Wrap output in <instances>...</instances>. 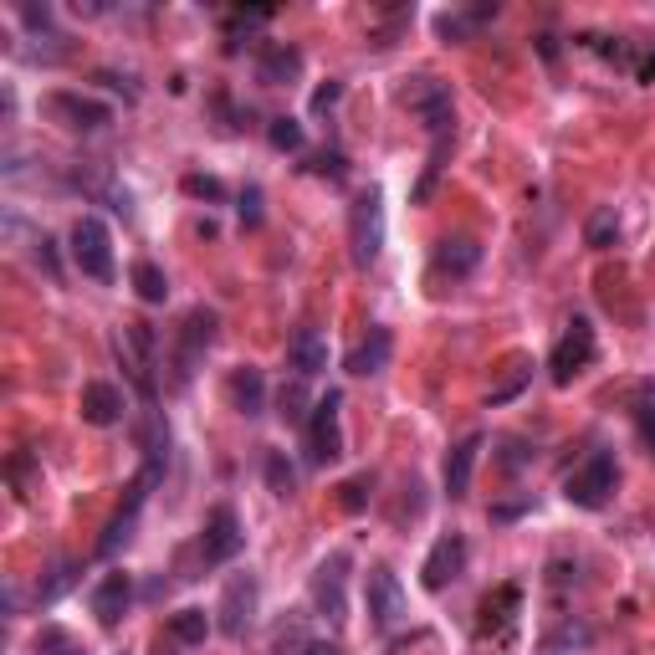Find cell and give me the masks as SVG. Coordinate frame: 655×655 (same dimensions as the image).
Here are the masks:
<instances>
[{
  "label": "cell",
  "mask_w": 655,
  "mask_h": 655,
  "mask_svg": "<svg viewBox=\"0 0 655 655\" xmlns=\"http://www.w3.org/2000/svg\"><path fill=\"white\" fill-rule=\"evenodd\" d=\"M297 72H303V52H297V47H272V52L262 57V82H267V88L293 82Z\"/></svg>",
  "instance_id": "obj_22"
},
{
  "label": "cell",
  "mask_w": 655,
  "mask_h": 655,
  "mask_svg": "<svg viewBox=\"0 0 655 655\" xmlns=\"http://www.w3.org/2000/svg\"><path fill=\"white\" fill-rule=\"evenodd\" d=\"M242 221H246V226L262 221V190H246V195H242Z\"/></svg>",
  "instance_id": "obj_40"
},
{
  "label": "cell",
  "mask_w": 655,
  "mask_h": 655,
  "mask_svg": "<svg viewBox=\"0 0 655 655\" xmlns=\"http://www.w3.org/2000/svg\"><path fill=\"white\" fill-rule=\"evenodd\" d=\"M215 334H221V318H215V308H190L185 323H180V338H174V385H190V375L205 364V354H211Z\"/></svg>",
  "instance_id": "obj_1"
},
{
  "label": "cell",
  "mask_w": 655,
  "mask_h": 655,
  "mask_svg": "<svg viewBox=\"0 0 655 655\" xmlns=\"http://www.w3.org/2000/svg\"><path fill=\"white\" fill-rule=\"evenodd\" d=\"M369 620L375 630H400L405 625V589L395 579V569H369Z\"/></svg>",
  "instance_id": "obj_13"
},
{
  "label": "cell",
  "mask_w": 655,
  "mask_h": 655,
  "mask_svg": "<svg viewBox=\"0 0 655 655\" xmlns=\"http://www.w3.org/2000/svg\"><path fill=\"white\" fill-rule=\"evenodd\" d=\"M72 262H78L82 277L93 282H108L113 277V236L98 215H82L78 226H72Z\"/></svg>",
  "instance_id": "obj_7"
},
{
  "label": "cell",
  "mask_w": 655,
  "mask_h": 655,
  "mask_svg": "<svg viewBox=\"0 0 655 655\" xmlns=\"http://www.w3.org/2000/svg\"><path fill=\"white\" fill-rule=\"evenodd\" d=\"M313 170L328 174V180H344L348 164H344V154H338V149H328V154H318V164H313Z\"/></svg>",
  "instance_id": "obj_38"
},
{
  "label": "cell",
  "mask_w": 655,
  "mask_h": 655,
  "mask_svg": "<svg viewBox=\"0 0 655 655\" xmlns=\"http://www.w3.org/2000/svg\"><path fill=\"white\" fill-rule=\"evenodd\" d=\"M246 533H242V518H236V508H211L205 512V528H201V569H215V563H231L236 553H242Z\"/></svg>",
  "instance_id": "obj_8"
},
{
  "label": "cell",
  "mask_w": 655,
  "mask_h": 655,
  "mask_svg": "<svg viewBox=\"0 0 655 655\" xmlns=\"http://www.w3.org/2000/svg\"><path fill=\"white\" fill-rule=\"evenodd\" d=\"M400 103L410 108L420 123H426V134H430V139H446V134H451L456 108H451V88H446L441 78H410V82H405V93H400Z\"/></svg>",
  "instance_id": "obj_4"
},
{
  "label": "cell",
  "mask_w": 655,
  "mask_h": 655,
  "mask_svg": "<svg viewBox=\"0 0 655 655\" xmlns=\"http://www.w3.org/2000/svg\"><path fill=\"white\" fill-rule=\"evenodd\" d=\"M477 262H482V246L467 242V236H456V242L436 246V272H441V277H467Z\"/></svg>",
  "instance_id": "obj_21"
},
{
  "label": "cell",
  "mask_w": 655,
  "mask_h": 655,
  "mask_svg": "<svg viewBox=\"0 0 655 655\" xmlns=\"http://www.w3.org/2000/svg\"><path fill=\"white\" fill-rule=\"evenodd\" d=\"M589 364H594V323L574 318V323H569V334L559 338V348H553L549 375H553V385H574Z\"/></svg>",
  "instance_id": "obj_10"
},
{
  "label": "cell",
  "mask_w": 655,
  "mask_h": 655,
  "mask_svg": "<svg viewBox=\"0 0 655 655\" xmlns=\"http://www.w3.org/2000/svg\"><path fill=\"white\" fill-rule=\"evenodd\" d=\"M348 252L359 267H375L379 252H385V205H379L375 190H364L359 201L348 205Z\"/></svg>",
  "instance_id": "obj_3"
},
{
  "label": "cell",
  "mask_w": 655,
  "mask_h": 655,
  "mask_svg": "<svg viewBox=\"0 0 655 655\" xmlns=\"http://www.w3.org/2000/svg\"><path fill=\"white\" fill-rule=\"evenodd\" d=\"M518 604H522V594L512 584L497 589V594H487V604H482V635H487V630H508L512 615H518Z\"/></svg>",
  "instance_id": "obj_23"
},
{
  "label": "cell",
  "mask_w": 655,
  "mask_h": 655,
  "mask_svg": "<svg viewBox=\"0 0 655 655\" xmlns=\"http://www.w3.org/2000/svg\"><path fill=\"white\" fill-rule=\"evenodd\" d=\"M338 410H344V395H338V389H328V395L313 405V415H308V461L313 467H328V461L344 456V420H338Z\"/></svg>",
  "instance_id": "obj_6"
},
{
  "label": "cell",
  "mask_w": 655,
  "mask_h": 655,
  "mask_svg": "<svg viewBox=\"0 0 655 655\" xmlns=\"http://www.w3.org/2000/svg\"><path fill=\"white\" fill-rule=\"evenodd\" d=\"M313 610H318L328 625H344L348 620V553H328V559L313 569Z\"/></svg>",
  "instance_id": "obj_5"
},
{
  "label": "cell",
  "mask_w": 655,
  "mask_h": 655,
  "mask_svg": "<svg viewBox=\"0 0 655 655\" xmlns=\"http://www.w3.org/2000/svg\"><path fill=\"white\" fill-rule=\"evenodd\" d=\"M287 364L297 369V379H318L323 369H328V338H323L318 328H297V334L287 338Z\"/></svg>",
  "instance_id": "obj_19"
},
{
  "label": "cell",
  "mask_w": 655,
  "mask_h": 655,
  "mask_svg": "<svg viewBox=\"0 0 655 655\" xmlns=\"http://www.w3.org/2000/svg\"><path fill=\"white\" fill-rule=\"evenodd\" d=\"M267 487L277 497H293V487H297V471H293V461L282 451H267Z\"/></svg>",
  "instance_id": "obj_29"
},
{
  "label": "cell",
  "mask_w": 655,
  "mask_h": 655,
  "mask_svg": "<svg viewBox=\"0 0 655 655\" xmlns=\"http://www.w3.org/2000/svg\"><path fill=\"white\" fill-rule=\"evenodd\" d=\"M369 492H375V477L364 471V477H348L344 487H338V508L344 512H364L369 508Z\"/></svg>",
  "instance_id": "obj_28"
},
{
  "label": "cell",
  "mask_w": 655,
  "mask_h": 655,
  "mask_svg": "<svg viewBox=\"0 0 655 655\" xmlns=\"http://www.w3.org/2000/svg\"><path fill=\"white\" fill-rule=\"evenodd\" d=\"M68 584H72V563H57V574L37 589V600H41V604H52V600H57V594H62Z\"/></svg>",
  "instance_id": "obj_36"
},
{
  "label": "cell",
  "mask_w": 655,
  "mask_h": 655,
  "mask_svg": "<svg viewBox=\"0 0 655 655\" xmlns=\"http://www.w3.org/2000/svg\"><path fill=\"white\" fill-rule=\"evenodd\" d=\"M338 98H344V82H328V88H318V93H313V113H328Z\"/></svg>",
  "instance_id": "obj_39"
},
{
  "label": "cell",
  "mask_w": 655,
  "mask_h": 655,
  "mask_svg": "<svg viewBox=\"0 0 655 655\" xmlns=\"http://www.w3.org/2000/svg\"><path fill=\"white\" fill-rule=\"evenodd\" d=\"M461 574H467V538L461 533L436 538V549H430L426 563H420V584H426L430 594H441V589H451Z\"/></svg>",
  "instance_id": "obj_12"
},
{
  "label": "cell",
  "mask_w": 655,
  "mask_h": 655,
  "mask_svg": "<svg viewBox=\"0 0 655 655\" xmlns=\"http://www.w3.org/2000/svg\"><path fill=\"white\" fill-rule=\"evenodd\" d=\"M569 645H589V630H574V625H563L559 635H549L543 641V655H563Z\"/></svg>",
  "instance_id": "obj_35"
},
{
  "label": "cell",
  "mask_w": 655,
  "mask_h": 655,
  "mask_svg": "<svg viewBox=\"0 0 655 655\" xmlns=\"http://www.w3.org/2000/svg\"><path fill=\"white\" fill-rule=\"evenodd\" d=\"M41 113L52 123H62V129H72V134H93V129H103L113 119V108L98 103V98H82V93H47L41 98Z\"/></svg>",
  "instance_id": "obj_11"
},
{
  "label": "cell",
  "mask_w": 655,
  "mask_h": 655,
  "mask_svg": "<svg viewBox=\"0 0 655 655\" xmlns=\"http://www.w3.org/2000/svg\"><path fill=\"white\" fill-rule=\"evenodd\" d=\"M78 410H82V420L88 426H119L123 420V389L119 385H108V379H88L82 385V395H78Z\"/></svg>",
  "instance_id": "obj_15"
},
{
  "label": "cell",
  "mask_w": 655,
  "mask_h": 655,
  "mask_svg": "<svg viewBox=\"0 0 655 655\" xmlns=\"http://www.w3.org/2000/svg\"><path fill=\"white\" fill-rule=\"evenodd\" d=\"M389 354H395V338H389V328H369V338H364L354 354L344 359V369L354 379H369V375H379L389 364Z\"/></svg>",
  "instance_id": "obj_20"
},
{
  "label": "cell",
  "mask_w": 655,
  "mask_h": 655,
  "mask_svg": "<svg viewBox=\"0 0 655 655\" xmlns=\"http://www.w3.org/2000/svg\"><path fill=\"white\" fill-rule=\"evenodd\" d=\"M185 195L190 201H226V185L215 180V174H185Z\"/></svg>",
  "instance_id": "obj_31"
},
{
  "label": "cell",
  "mask_w": 655,
  "mask_h": 655,
  "mask_svg": "<svg viewBox=\"0 0 655 655\" xmlns=\"http://www.w3.org/2000/svg\"><path fill=\"white\" fill-rule=\"evenodd\" d=\"M37 256H41V267H47V272L57 277V252H52V242H47V236L37 242Z\"/></svg>",
  "instance_id": "obj_41"
},
{
  "label": "cell",
  "mask_w": 655,
  "mask_h": 655,
  "mask_svg": "<svg viewBox=\"0 0 655 655\" xmlns=\"http://www.w3.org/2000/svg\"><path fill=\"white\" fill-rule=\"evenodd\" d=\"M119 359L134 369L139 389H144V395H154V379H149V369H154V328H149V323H123Z\"/></svg>",
  "instance_id": "obj_14"
},
{
  "label": "cell",
  "mask_w": 655,
  "mask_h": 655,
  "mask_svg": "<svg viewBox=\"0 0 655 655\" xmlns=\"http://www.w3.org/2000/svg\"><path fill=\"white\" fill-rule=\"evenodd\" d=\"M584 242L594 246V252H604V246H615L620 242V215L604 205V211L589 215V226H584Z\"/></svg>",
  "instance_id": "obj_26"
},
{
  "label": "cell",
  "mask_w": 655,
  "mask_h": 655,
  "mask_svg": "<svg viewBox=\"0 0 655 655\" xmlns=\"http://www.w3.org/2000/svg\"><path fill=\"white\" fill-rule=\"evenodd\" d=\"M635 420H641V441L655 451V385L641 395V405H635Z\"/></svg>",
  "instance_id": "obj_34"
},
{
  "label": "cell",
  "mask_w": 655,
  "mask_h": 655,
  "mask_svg": "<svg viewBox=\"0 0 655 655\" xmlns=\"http://www.w3.org/2000/svg\"><path fill=\"white\" fill-rule=\"evenodd\" d=\"M482 446H487V436L471 430L467 441H456L451 456H446V497H451V502H461V497L471 492V477H477V456H482Z\"/></svg>",
  "instance_id": "obj_17"
},
{
  "label": "cell",
  "mask_w": 655,
  "mask_h": 655,
  "mask_svg": "<svg viewBox=\"0 0 655 655\" xmlns=\"http://www.w3.org/2000/svg\"><path fill=\"white\" fill-rule=\"evenodd\" d=\"M256 604H262V589H256V579L252 574L231 579L226 594H221V604H215V625H221V635L242 641L246 630L256 625Z\"/></svg>",
  "instance_id": "obj_9"
},
{
  "label": "cell",
  "mask_w": 655,
  "mask_h": 655,
  "mask_svg": "<svg viewBox=\"0 0 655 655\" xmlns=\"http://www.w3.org/2000/svg\"><path fill=\"white\" fill-rule=\"evenodd\" d=\"M170 635L180 645H205V635H211V615H205V610H174Z\"/></svg>",
  "instance_id": "obj_24"
},
{
  "label": "cell",
  "mask_w": 655,
  "mask_h": 655,
  "mask_svg": "<svg viewBox=\"0 0 655 655\" xmlns=\"http://www.w3.org/2000/svg\"><path fill=\"white\" fill-rule=\"evenodd\" d=\"M615 487H620L615 456H610V451H594L579 471H569V482H563V497H569L574 508L594 512V508H604V502L615 497Z\"/></svg>",
  "instance_id": "obj_2"
},
{
  "label": "cell",
  "mask_w": 655,
  "mask_h": 655,
  "mask_svg": "<svg viewBox=\"0 0 655 655\" xmlns=\"http://www.w3.org/2000/svg\"><path fill=\"white\" fill-rule=\"evenodd\" d=\"M129 604H134V579L129 574H108L103 584L93 589V615L98 625H123V615H129Z\"/></svg>",
  "instance_id": "obj_18"
},
{
  "label": "cell",
  "mask_w": 655,
  "mask_h": 655,
  "mask_svg": "<svg viewBox=\"0 0 655 655\" xmlns=\"http://www.w3.org/2000/svg\"><path fill=\"white\" fill-rule=\"evenodd\" d=\"M277 405H282L277 415L287 420V426H308V415H313V410H303V405H308V389H303V379H293V385H282Z\"/></svg>",
  "instance_id": "obj_27"
},
{
  "label": "cell",
  "mask_w": 655,
  "mask_h": 655,
  "mask_svg": "<svg viewBox=\"0 0 655 655\" xmlns=\"http://www.w3.org/2000/svg\"><path fill=\"white\" fill-rule=\"evenodd\" d=\"M134 293L144 297L149 308H154V303H164V297H170V282H164V272L154 267V262H134Z\"/></svg>",
  "instance_id": "obj_25"
},
{
  "label": "cell",
  "mask_w": 655,
  "mask_h": 655,
  "mask_svg": "<svg viewBox=\"0 0 655 655\" xmlns=\"http://www.w3.org/2000/svg\"><path fill=\"white\" fill-rule=\"evenodd\" d=\"M303 655H344V651H338L334 641H308L303 645Z\"/></svg>",
  "instance_id": "obj_42"
},
{
  "label": "cell",
  "mask_w": 655,
  "mask_h": 655,
  "mask_svg": "<svg viewBox=\"0 0 655 655\" xmlns=\"http://www.w3.org/2000/svg\"><path fill=\"white\" fill-rule=\"evenodd\" d=\"M37 651H41V655H72L78 645H72V635H68L62 625H47V630L37 635Z\"/></svg>",
  "instance_id": "obj_33"
},
{
  "label": "cell",
  "mask_w": 655,
  "mask_h": 655,
  "mask_svg": "<svg viewBox=\"0 0 655 655\" xmlns=\"http://www.w3.org/2000/svg\"><path fill=\"white\" fill-rule=\"evenodd\" d=\"M267 139H272V149H282V154H297V149H303V123L297 119H272Z\"/></svg>",
  "instance_id": "obj_30"
},
{
  "label": "cell",
  "mask_w": 655,
  "mask_h": 655,
  "mask_svg": "<svg viewBox=\"0 0 655 655\" xmlns=\"http://www.w3.org/2000/svg\"><path fill=\"white\" fill-rule=\"evenodd\" d=\"M528 375H533V364H528V359H512V375L502 379V385H492V395H487V400H492V405L512 400V395H518V389L528 385Z\"/></svg>",
  "instance_id": "obj_32"
},
{
  "label": "cell",
  "mask_w": 655,
  "mask_h": 655,
  "mask_svg": "<svg viewBox=\"0 0 655 655\" xmlns=\"http://www.w3.org/2000/svg\"><path fill=\"white\" fill-rule=\"evenodd\" d=\"M262 21H272L267 6H256V11H231V16H226V27H231V31H242V27L252 31V27H262Z\"/></svg>",
  "instance_id": "obj_37"
},
{
  "label": "cell",
  "mask_w": 655,
  "mask_h": 655,
  "mask_svg": "<svg viewBox=\"0 0 655 655\" xmlns=\"http://www.w3.org/2000/svg\"><path fill=\"white\" fill-rule=\"evenodd\" d=\"M226 400H231V410L246 415V420L267 415V379H262V369H252V364L231 369V379H226Z\"/></svg>",
  "instance_id": "obj_16"
}]
</instances>
